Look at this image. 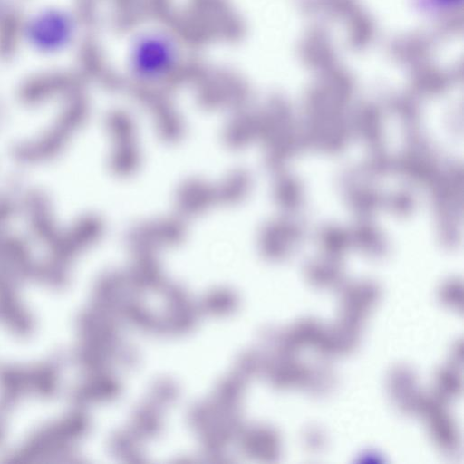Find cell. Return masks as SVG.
I'll return each mask as SVG.
<instances>
[{
  "instance_id": "1",
  "label": "cell",
  "mask_w": 464,
  "mask_h": 464,
  "mask_svg": "<svg viewBox=\"0 0 464 464\" xmlns=\"http://www.w3.org/2000/svg\"><path fill=\"white\" fill-rule=\"evenodd\" d=\"M180 59V46L172 34L161 29H150L131 41L127 67L136 80L155 82L173 72Z\"/></svg>"
}]
</instances>
